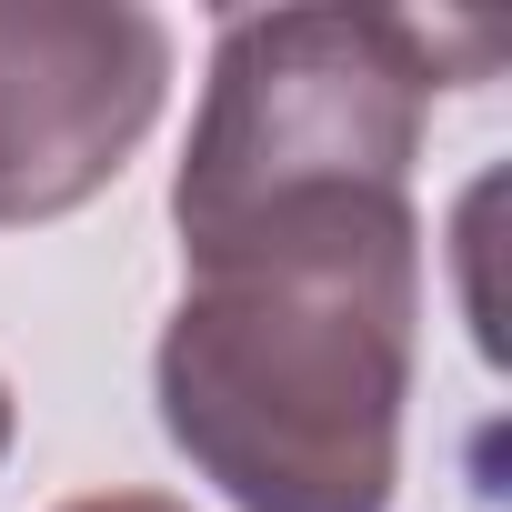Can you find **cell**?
Here are the masks:
<instances>
[{
    "label": "cell",
    "instance_id": "cell-4",
    "mask_svg": "<svg viewBox=\"0 0 512 512\" xmlns=\"http://www.w3.org/2000/svg\"><path fill=\"white\" fill-rule=\"evenodd\" d=\"M61 512H191V502H171V492H81Z\"/></svg>",
    "mask_w": 512,
    "mask_h": 512
},
{
    "label": "cell",
    "instance_id": "cell-2",
    "mask_svg": "<svg viewBox=\"0 0 512 512\" xmlns=\"http://www.w3.org/2000/svg\"><path fill=\"white\" fill-rule=\"evenodd\" d=\"M442 21L402 11H241L211 41V81L171 171L181 251L332 191H412L432 91H452Z\"/></svg>",
    "mask_w": 512,
    "mask_h": 512
},
{
    "label": "cell",
    "instance_id": "cell-3",
    "mask_svg": "<svg viewBox=\"0 0 512 512\" xmlns=\"http://www.w3.org/2000/svg\"><path fill=\"white\" fill-rule=\"evenodd\" d=\"M171 101V21L131 0H0V231L121 181Z\"/></svg>",
    "mask_w": 512,
    "mask_h": 512
},
{
    "label": "cell",
    "instance_id": "cell-1",
    "mask_svg": "<svg viewBox=\"0 0 512 512\" xmlns=\"http://www.w3.org/2000/svg\"><path fill=\"white\" fill-rule=\"evenodd\" d=\"M151 342L171 452L231 512H392L422 342L412 191H332L181 251Z\"/></svg>",
    "mask_w": 512,
    "mask_h": 512
},
{
    "label": "cell",
    "instance_id": "cell-5",
    "mask_svg": "<svg viewBox=\"0 0 512 512\" xmlns=\"http://www.w3.org/2000/svg\"><path fill=\"white\" fill-rule=\"evenodd\" d=\"M11 422H21V412H11V382H0V462H11Z\"/></svg>",
    "mask_w": 512,
    "mask_h": 512
}]
</instances>
